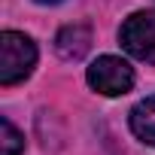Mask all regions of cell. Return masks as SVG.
Returning a JSON list of instances; mask_svg holds the SVG:
<instances>
[{"instance_id":"6da1fadb","label":"cell","mask_w":155,"mask_h":155,"mask_svg":"<svg viewBox=\"0 0 155 155\" xmlns=\"http://www.w3.org/2000/svg\"><path fill=\"white\" fill-rule=\"evenodd\" d=\"M37 64V46L28 34L6 31L0 37V85H15L28 79Z\"/></svg>"},{"instance_id":"52a82bcc","label":"cell","mask_w":155,"mask_h":155,"mask_svg":"<svg viewBox=\"0 0 155 155\" xmlns=\"http://www.w3.org/2000/svg\"><path fill=\"white\" fill-rule=\"evenodd\" d=\"M37 3H58V0H37Z\"/></svg>"},{"instance_id":"5b68a950","label":"cell","mask_w":155,"mask_h":155,"mask_svg":"<svg viewBox=\"0 0 155 155\" xmlns=\"http://www.w3.org/2000/svg\"><path fill=\"white\" fill-rule=\"evenodd\" d=\"M131 131L146 146H155V94L146 97V101H140L131 110Z\"/></svg>"},{"instance_id":"3957f363","label":"cell","mask_w":155,"mask_h":155,"mask_svg":"<svg viewBox=\"0 0 155 155\" xmlns=\"http://www.w3.org/2000/svg\"><path fill=\"white\" fill-rule=\"evenodd\" d=\"M119 40L128 55H134L146 64H155V12L143 9V12L128 15L125 25L119 28Z\"/></svg>"},{"instance_id":"277c9868","label":"cell","mask_w":155,"mask_h":155,"mask_svg":"<svg viewBox=\"0 0 155 155\" xmlns=\"http://www.w3.org/2000/svg\"><path fill=\"white\" fill-rule=\"evenodd\" d=\"M55 49H58V55L67 58V61L82 58V55L91 49V31H88L85 25H67V28L58 31V37H55Z\"/></svg>"},{"instance_id":"8992f818","label":"cell","mask_w":155,"mask_h":155,"mask_svg":"<svg viewBox=\"0 0 155 155\" xmlns=\"http://www.w3.org/2000/svg\"><path fill=\"white\" fill-rule=\"evenodd\" d=\"M0 143H3V155H21V149H25V137L15 131V125L9 119L0 122Z\"/></svg>"},{"instance_id":"7a4b0ae2","label":"cell","mask_w":155,"mask_h":155,"mask_svg":"<svg viewBox=\"0 0 155 155\" xmlns=\"http://www.w3.org/2000/svg\"><path fill=\"white\" fill-rule=\"evenodd\" d=\"M85 76H88V85H91L94 91L107 94V97H119V94L131 91V85H134V70H131V64L122 61V58H116V55L97 58V61L88 67Z\"/></svg>"}]
</instances>
